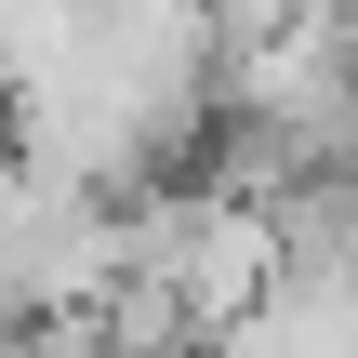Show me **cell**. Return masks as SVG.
I'll use <instances>...</instances> for the list:
<instances>
[{
  "label": "cell",
  "instance_id": "obj_1",
  "mask_svg": "<svg viewBox=\"0 0 358 358\" xmlns=\"http://www.w3.org/2000/svg\"><path fill=\"white\" fill-rule=\"evenodd\" d=\"M106 279H120V199L106 186H66V173H40V159L0 146V319L13 332L80 319Z\"/></svg>",
  "mask_w": 358,
  "mask_h": 358
},
{
  "label": "cell",
  "instance_id": "obj_2",
  "mask_svg": "<svg viewBox=\"0 0 358 358\" xmlns=\"http://www.w3.org/2000/svg\"><path fill=\"white\" fill-rule=\"evenodd\" d=\"M292 13H319V0H213L226 40H266V27H292Z\"/></svg>",
  "mask_w": 358,
  "mask_h": 358
},
{
  "label": "cell",
  "instance_id": "obj_3",
  "mask_svg": "<svg viewBox=\"0 0 358 358\" xmlns=\"http://www.w3.org/2000/svg\"><path fill=\"white\" fill-rule=\"evenodd\" d=\"M0 358H13V319H0Z\"/></svg>",
  "mask_w": 358,
  "mask_h": 358
}]
</instances>
